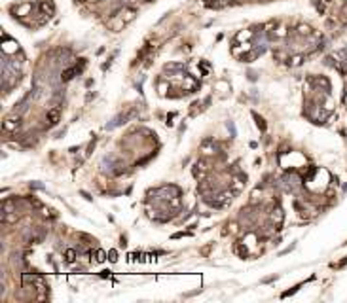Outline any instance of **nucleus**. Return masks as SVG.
Wrapping results in <instances>:
<instances>
[{
  "label": "nucleus",
  "instance_id": "3",
  "mask_svg": "<svg viewBox=\"0 0 347 303\" xmlns=\"http://www.w3.org/2000/svg\"><path fill=\"white\" fill-rule=\"evenodd\" d=\"M65 258H67V261H69V263H72V261L76 260V250L69 248V250H67V254H65Z\"/></svg>",
  "mask_w": 347,
  "mask_h": 303
},
{
  "label": "nucleus",
  "instance_id": "5",
  "mask_svg": "<svg viewBox=\"0 0 347 303\" xmlns=\"http://www.w3.org/2000/svg\"><path fill=\"white\" fill-rule=\"evenodd\" d=\"M108 256H110V261H116V260H118V254H116V250H110V252H108Z\"/></svg>",
  "mask_w": 347,
  "mask_h": 303
},
{
  "label": "nucleus",
  "instance_id": "4",
  "mask_svg": "<svg viewBox=\"0 0 347 303\" xmlns=\"http://www.w3.org/2000/svg\"><path fill=\"white\" fill-rule=\"evenodd\" d=\"M95 260L99 261V263H101V261H105V260H106V252H105V250H97V254H95Z\"/></svg>",
  "mask_w": 347,
  "mask_h": 303
},
{
  "label": "nucleus",
  "instance_id": "1",
  "mask_svg": "<svg viewBox=\"0 0 347 303\" xmlns=\"http://www.w3.org/2000/svg\"><path fill=\"white\" fill-rule=\"evenodd\" d=\"M61 120V110L59 108H51L49 112L46 114V125L47 127H55Z\"/></svg>",
  "mask_w": 347,
  "mask_h": 303
},
{
  "label": "nucleus",
  "instance_id": "2",
  "mask_svg": "<svg viewBox=\"0 0 347 303\" xmlns=\"http://www.w3.org/2000/svg\"><path fill=\"white\" fill-rule=\"evenodd\" d=\"M21 125V121H19V118H8V120L4 121V131H8V133H10V131H15L17 127Z\"/></svg>",
  "mask_w": 347,
  "mask_h": 303
}]
</instances>
